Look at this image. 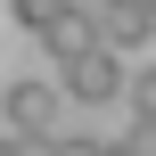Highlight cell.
I'll return each mask as SVG.
<instances>
[{"mask_svg":"<svg viewBox=\"0 0 156 156\" xmlns=\"http://www.w3.org/2000/svg\"><path fill=\"white\" fill-rule=\"evenodd\" d=\"M0 132H58V82L16 74V82L0 90Z\"/></svg>","mask_w":156,"mask_h":156,"instance_id":"7a4b0ae2","label":"cell"},{"mask_svg":"<svg viewBox=\"0 0 156 156\" xmlns=\"http://www.w3.org/2000/svg\"><path fill=\"white\" fill-rule=\"evenodd\" d=\"M148 16H156V0H148Z\"/></svg>","mask_w":156,"mask_h":156,"instance_id":"ba28073f","label":"cell"},{"mask_svg":"<svg viewBox=\"0 0 156 156\" xmlns=\"http://www.w3.org/2000/svg\"><path fill=\"white\" fill-rule=\"evenodd\" d=\"M123 99H132V115H140V123H156V66L123 74Z\"/></svg>","mask_w":156,"mask_h":156,"instance_id":"5b68a950","label":"cell"},{"mask_svg":"<svg viewBox=\"0 0 156 156\" xmlns=\"http://www.w3.org/2000/svg\"><path fill=\"white\" fill-rule=\"evenodd\" d=\"M0 156H25V132H0Z\"/></svg>","mask_w":156,"mask_h":156,"instance_id":"52a82bcc","label":"cell"},{"mask_svg":"<svg viewBox=\"0 0 156 156\" xmlns=\"http://www.w3.org/2000/svg\"><path fill=\"white\" fill-rule=\"evenodd\" d=\"M90 25H99V41H107L115 58H132V49H148V33H156L148 0H90Z\"/></svg>","mask_w":156,"mask_h":156,"instance_id":"3957f363","label":"cell"},{"mask_svg":"<svg viewBox=\"0 0 156 156\" xmlns=\"http://www.w3.org/2000/svg\"><path fill=\"white\" fill-rule=\"evenodd\" d=\"M90 41H99V25H90V8H58V16L41 25V49H49V58H82Z\"/></svg>","mask_w":156,"mask_h":156,"instance_id":"277c9868","label":"cell"},{"mask_svg":"<svg viewBox=\"0 0 156 156\" xmlns=\"http://www.w3.org/2000/svg\"><path fill=\"white\" fill-rule=\"evenodd\" d=\"M8 8H16V25H25V33H41V25H49L58 8H74V0H8Z\"/></svg>","mask_w":156,"mask_h":156,"instance_id":"8992f818","label":"cell"},{"mask_svg":"<svg viewBox=\"0 0 156 156\" xmlns=\"http://www.w3.org/2000/svg\"><path fill=\"white\" fill-rule=\"evenodd\" d=\"M58 99H74V107H107V99H123V58H115L107 41H90L82 58H58Z\"/></svg>","mask_w":156,"mask_h":156,"instance_id":"6da1fadb","label":"cell"}]
</instances>
